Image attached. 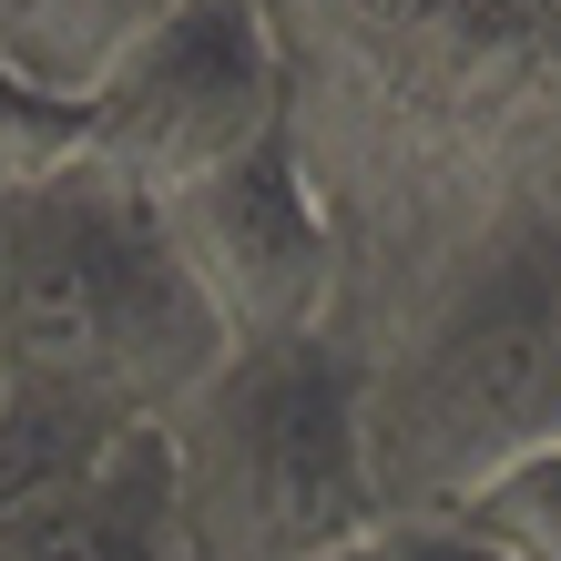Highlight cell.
Instances as JSON below:
<instances>
[{
    "label": "cell",
    "mask_w": 561,
    "mask_h": 561,
    "mask_svg": "<svg viewBox=\"0 0 561 561\" xmlns=\"http://www.w3.org/2000/svg\"><path fill=\"white\" fill-rule=\"evenodd\" d=\"M225 327L194 296L153 194L92 163L0 194V378L153 428L225 368Z\"/></svg>",
    "instance_id": "cell-1"
},
{
    "label": "cell",
    "mask_w": 561,
    "mask_h": 561,
    "mask_svg": "<svg viewBox=\"0 0 561 561\" xmlns=\"http://www.w3.org/2000/svg\"><path fill=\"white\" fill-rule=\"evenodd\" d=\"M561 428V184L449 255L419 327L368 368V470L388 520H439Z\"/></svg>",
    "instance_id": "cell-2"
},
{
    "label": "cell",
    "mask_w": 561,
    "mask_h": 561,
    "mask_svg": "<svg viewBox=\"0 0 561 561\" xmlns=\"http://www.w3.org/2000/svg\"><path fill=\"white\" fill-rule=\"evenodd\" d=\"M184 561H337L378 531L368 357L337 327L236 347L184 409L153 419Z\"/></svg>",
    "instance_id": "cell-3"
},
{
    "label": "cell",
    "mask_w": 561,
    "mask_h": 561,
    "mask_svg": "<svg viewBox=\"0 0 561 561\" xmlns=\"http://www.w3.org/2000/svg\"><path fill=\"white\" fill-rule=\"evenodd\" d=\"M307 21L388 134L470 153L561 123V0H307Z\"/></svg>",
    "instance_id": "cell-4"
},
{
    "label": "cell",
    "mask_w": 561,
    "mask_h": 561,
    "mask_svg": "<svg viewBox=\"0 0 561 561\" xmlns=\"http://www.w3.org/2000/svg\"><path fill=\"white\" fill-rule=\"evenodd\" d=\"M266 134H286V51L266 0H184L92 82L72 163L163 205Z\"/></svg>",
    "instance_id": "cell-5"
},
{
    "label": "cell",
    "mask_w": 561,
    "mask_h": 561,
    "mask_svg": "<svg viewBox=\"0 0 561 561\" xmlns=\"http://www.w3.org/2000/svg\"><path fill=\"white\" fill-rule=\"evenodd\" d=\"M153 215L174 236L194 296L215 307L225 347H286L337 327V215H327V184L296 144V123L255 153L215 163L205 184L163 194Z\"/></svg>",
    "instance_id": "cell-6"
},
{
    "label": "cell",
    "mask_w": 561,
    "mask_h": 561,
    "mask_svg": "<svg viewBox=\"0 0 561 561\" xmlns=\"http://www.w3.org/2000/svg\"><path fill=\"white\" fill-rule=\"evenodd\" d=\"M163 11H184V0H0V72L21 92H42V103H61V113H82L92 82Z\"/></svg>",
    "instance_id": "cell-7"
},
{
    "label": "cell",
    "mask_w": 561,
    "mask_h": 561,
    "mask_svg": "<svg viewBox=\"0 0 561 561\" xmlns=\"http://www.w3.org/2000/svg\"><path fill=\"white\" fill-rule=\"evenodd\" d=\"M31 561H184L174 490H163V439H153V428L113 459L103 490H92V501L61 520V531L31 551Z\"/></svg>",
    "instance_id": "cell-8"
},
{
    "label": "cell",
    "mask_w": 561,
    "mask_h": 561,
    "mask_svg": "<svg viewBox=\"0 0 561 561\" xmlns=\"http://www.w3.org/2000/svg\"><path fill=\"white\" fill-rule=\"evenodd\" d=\"M439 520L501 541L511 561H561V428H551V439H531L520 459H501V470H490L459 511H439Z\"/></svg>",
    "instance_id": "cell-9"
},
{
    "label": "cell",
    "mask_w": 561,
    "mask_h": 561,
    "mask_svg": "<svg viewBox=\"0 0 561 561\" xmlns=\"http://www.w3.org/2000/svg\"><path fill=\"white\" fill-rule=\"evenodd\" d=\"M72 153H82V113H61V103H42V92H21L0 72V194L61 174Z\"/></svg>",
    "instance_id": "cell-10"
},
{
    "label": "cell",
    "mask_w": 561,
    "mask_h": 561,
    "mask_svg": "<svg viewBox=\"0 0 561 561\" xmlns=\"http://www.w3.org/2000/svg\"><path fill=\"white\" fill-rule=\"evenodd\" d=\"M347 561H511V551L480 541V531H459V520H378Z\"/></svg>",
    "instance_id": "cell-11"
},
{
    "label": "cell",
    "mask_w": 561,
    "mask_h": 561,
    "mask_svg": "<svg viewBox=\"0 0 561 561\" xmlns=\"http://www.w3.org/2000/svg\"><path fill=\"white\" fill-rule=\"evenodd\" d=\"M337 561H347V551H337Z\"/></svg>",
    "instance_id": "cell-12"
}]
</instances>
